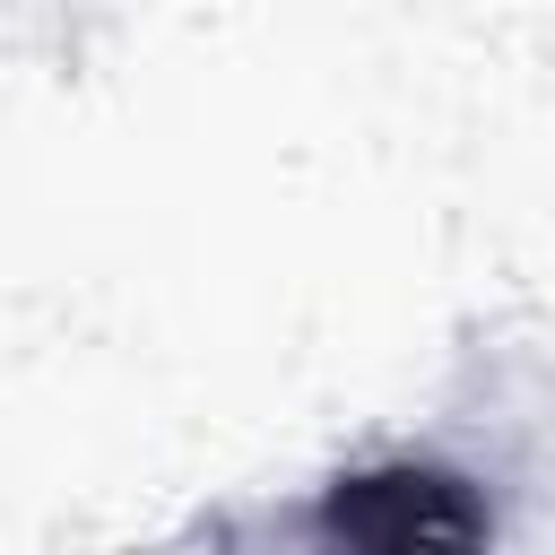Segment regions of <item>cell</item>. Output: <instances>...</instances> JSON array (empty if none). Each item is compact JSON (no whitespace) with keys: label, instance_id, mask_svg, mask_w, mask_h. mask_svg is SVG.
I'll list each match as a JSON object with an SVG mask.
<instances>
[{"label":"cell","instance_id":"cell-1","mask_svg":"<svg viewBox=\"0 0 555 555\" xmlns=\"http://www.w3.org/2000/svg\"><path fill=\"white\" fill-rule=\"evenodd\" d=\"M199 555H494V512L442 442L399 434L217 503Z\"/></svg>","mask_w":555,"mask_h":555},{"label":"cell","instance_id":"cell-2","mask_svg":"<svg viewBox=\"0 0 555 555\" xmlns=\"http://www.w3.org/2000/svg\"><path fill=\"white\" fill-rule=\"evenodd\" d=\"M416 434L486 494L494 555H555V330H477Z\"/></svg>","mask_w":555,"mask_h":555}]
</instances>
